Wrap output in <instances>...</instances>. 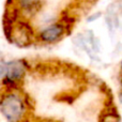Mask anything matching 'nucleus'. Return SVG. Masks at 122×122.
I'll list each match as a JSON object with an SVG mask.
<instances>
[{"mask_svg":"<svg viewBox=\"0 0 122 122\" xmlns=\"http://www.w3.org/2000/svg\"><path fill=\"white\" fill-rule=\"evenodd\" d=\"M0 114L6 122H32L33 102L24 88H1Z\"/></svg>","mask_w":122,"mask_h":122,"instance_id":"nucleus-1","label":"nucleus"},{"mask_svg":"<svg viewBox=\"0 0 122 122\" xmlns=\"http://www.w3.org/2000/svg\"><path fill=\"white\" fill-rule=\"evenodd\" d=\"M4 19V33L6 40L13 46L18 48H27L36 43V28L31 20L11 12H6Z\"/></svg>","mask_w":122,"mask_h":122,"instance_id":"nucleus-2","label":"nucleus"},{"mask_svg":"<svg viewBox=\"0 0 122 122\" xmlns=\"http://www.w3.org/2000/svg\"><path fill=\"white\" fill-rule=\"evenodd\" d=\"M31 71L29 60L25 58H13L1 60L0 78L1 88H21Z\"/></svg>","mask_w":122,"mask_h":122,"instance_id":"nucleus-3","label":"nucleus"},{"mask_svg":"<svg viewBox=\"0 0 122 122\" xmlns=\"http://www.w3.org/2000/svg\"><path fill=\"white\" fill-rule=\"evenodd\" d=\"M73 17L62 16L36 28V43L44 46L56 45L66 38L73 28Z\"/></svg>","mask_w":122,"mask_h":122,"instance_id":"nucleus-4","label":"nucleus"},{"mask_svg":"<svg viewBox=\"0 0 122 122\" xmlns=\"http://www.w3.org/2000/svg\"><path fill=\"white\" fill-rule=\"evenodd\" d=\"M46 0H8L9 9L6 12L31 20L42 12Z\"/></svg>","mask_w":122,"mask_h":122,"instance_id":"nucleus-5","label":"nucleus"},{"mask_svg":"<svg viewBox=\"0 0 122 122\" xmlns=\"http://www.w3.org/2000/svg\"><path fill=\"white\" fill-rule=\"evenodd\" d=\"M72 43L79 51H84L91 60H97L100 53V42L91 30L76 33L72 38Z\"/></svg>","mask_w":122,"mask_h":122,"instance_id":"nucleus-6","label":"nucleus"},{"mask_svg":"<svg viewBox=\"0 0 122 122\" xmlns=\"http://www.w3.org/2000/svg\"><path fill=\"white\" fill-rule=\"evenodd\" d=\"M97 122H121V115L114 104H109L103 108Z\"/></svg>","mask_w":122,"mask_h":122,"instance_id":"nucleus-7","label":"nucleus"},{"mask_svg":"<svg viewBox=\"0 0 122 122\" xmlns=\"http://www.w3.org/2000/svg\"><path fill=\"white\" fill-rule=\"evenodd\" d=\"M32 122H61V121L51 119V118H36Z\"/></svg>","mask_w":122,"mask_h":122,"instance_id":"nucleus-8","label":"nucleus"},{"mask_svg":"<svg viewBox=\"0 0 122 122\" xmlns=\"http://www.w3.org/2000/svg\"><path fill=\"white\" fill-rule=\"evenodd\" d=\"M100 16H101V13H97V14H93V15H91V16H89L88 18H87V21H88V23H92V21L97 20V17H100Z\"/></svg>","mask_w":122,"mask_h":122,"instance_id":"nucleus-9","label":"nucleus"},{"mask_svg":"<svg viewBox=\"0 0 122 122\" xmlns=\"http://www.w3.org/2000/svg\"><path fill=\"white\" fill-rule=\"evenodd\" d=\"M118 100H119V103H120V105L122 107V87L120 88V90H119V92H118Z\"/></svg>","mask_w":122,"mask_h":122,"instance_id":"nucleus-10","label":"nucleus"},{"mask_svg":"<svg viewBox=\"0 0 122 122\" xmlns=\"http://www.w3.org/2000/svg\"><path fill=\"white\" fill-rule=\"evenodd\" d=\"M120 74H121V77H122V59L120 61Z\"/></svg>","mask_w":122,"mask_h":122,"instance_id":"nucleus-11","label":"nucleus"}]
</instances>
